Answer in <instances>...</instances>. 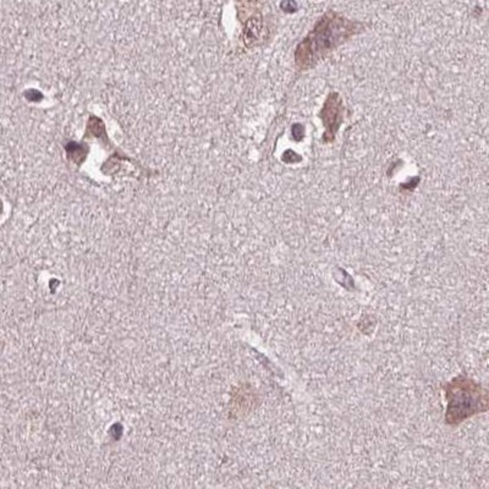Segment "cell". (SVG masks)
<instances>
[{
	"label": "cell",
	"instance_id": "1",
	"mask_svg": "<svg viewBox=\"0 0 489 489\" xmlns=\"http://www.w3.org/2000/svg\"><path fill=\"white\" fill-rule=\"evenodd\" d=\"M362 31L357 22L329 11L314 25L312 31L303 38L295 52V64L301 70L317 66L319 62Z\"/></svg>",
	"mask_w": 489,
	"mask_h": 489
},
{
	"label": "cell",
	"instance_id": "2",
	"mask_svg": "<svg viewBox=\"0 0 489 489\" xmlns=\"http://www.w3.org/2000/svg\"><path fill=\"white\" fill-rule=\"evenodd\" d=\"M344 112L345 108L340 94L338 92H332L329 94L319 114L326 126V132L323 136V141L326 143H330L335 139V134L343 123Z\"/></svg>",
	"mask_w": 489,
	"mask_h": 489
},
{
	"label": "cell",
	"instance_id": "4",
	"mask_svg": "<svg viewBox=\"0 0 489 489\" xmlns=\"http://www.w3.org/2000/svg\"><path fill=\"white\" fill-rule=\"evenodd\" d=\"M292 136L297 142H300L305 137V126L301 124H295L292 126Z\"/></svg>",
	"mask_w": 489,
	"mask_h": 489
},
{
	"label": "cell",
	"instance_id": "3",
	"mask_svg": "<svg viewBox=\"0 0 489 489\" xmlns=\"http://www.w3.org/2000/svg\"><path fill=\"white\" fill-rule=\"evenodd\" d=\"M301 157L296 154L295 152L289 150V151L284 152L283 154V161L285 163H289V164H292V163H297V161H301Z\"/></svg>",
	"mask_w": 489,
	"mask_h": 489
}]
</instances>
